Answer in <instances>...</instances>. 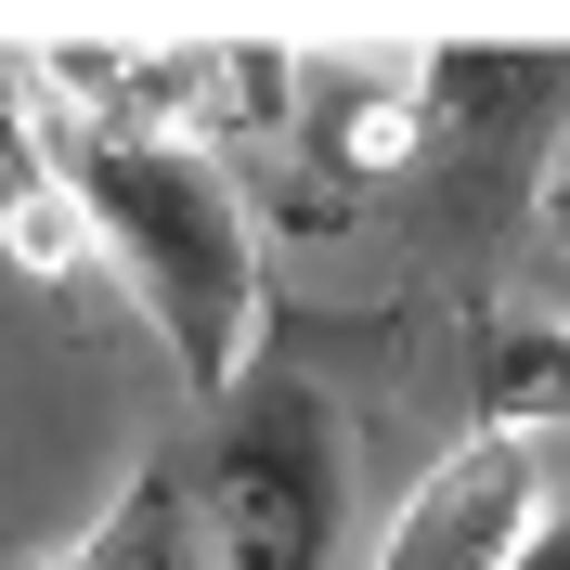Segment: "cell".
I'll use <instances>...</instances> for the list:
<instances>
[{"label": "cell", "mask_w": 570, "mask_h": 570, "mask_svg": "<svg viewBox=\"0 0 570 570\" xmlns=\"http://www.w3.org/2000/svg\"><path fill=\"white\" fill-rule=\"evenodd\" d=\"M39 169L66 181L78 234L142 324L169 337V376L195 402H234L259 363V220L220 169V142L181 130H91V117H39Z\"/></svg>", "instance_id": "1"}, {"label": "cell", "mask_w": 570, "mask_h": 570, "mask_svg": "<svg viewBox=\"0 0 570 570\" xmlns=\"http://www.w3.org/2000/svg\"><path fill=\"white\" fill-rule=\"evenodd\" d=\"M351 532V415L298 376H259L181 466V570H324Z\"/></svg>", "instance_id": "2"}, {"label": "cell", "mask_w": 570, "mask_h": 570, "mask_svg": "<svg viewBox=\"0 0 570 570\" xmlns=\"http://www.w3.org/2000/svg\"><path fill=\"white\" fill-rule=\"evenodd\" d=\"M544 505H558L544 441H519V428H466L454 454L390 505L376 570H519V544H532Z\"/></svg>", "instance_id": "3"}, {"label": "cell", "mask_w": 570, "mask_h": 570, "mask_svg": "<svg viewBox=\"0 0 570 570\" xmlns=\"http://www.w3.org/2000/svg\"><path fill=\"white\" fill-rule=\"evenodd\" d=\"M441 66L428 52H298L285 66V130L312 142L324 169H415Z\"/></svg>", "instance_id": "4"}, {"label": "cell", "mask_w": 570, "mask_h": 570, "mask_svg": "<svg viewBox=\"0 0 570 570\" xmlns=\"http://www.w3.org/2000/svg\"><path fill=\"white\" fill-rule=\"evenodd\" d=\"M480 428H519V441H558L570 428V324L480 337Z\"/></svg>", "instance_id": "5"}, {"label": "cell", "mask_w": 570, "mask_h": 570, "mask_svg": "<svg viewBox=\"0 0 570 570\" xmlns=\"http://www.w3.org/2000/svg\"><path fill=\"white\" fill-rule=\"evenodd\" d=\"M52 570H181V466H142Z\"/></svg>", "instance_id": "6"}, {"label": "cell", "mask_w": 570, "mask_h": 570, "mask_svg": "<svg viewBox=\"0 0 570 570\" xmlns=\"http://www.w3.org/2000/svg\"><path fill=\"white\" fill-rule=\"evenodd\" d=\"M0 259H13V273H78V259H91V234H78V208H66V181H52V169L13 181V208H0Z\"/></svg>", "instance_id": "7"}, {"label": "cell", "mask_w": 570, "mask_h": 570, "mask_svg": "<svg viewBox=\"0 0 570 570\" xmlns=\"http://www.w3.org/2000/svg\"><path fill=\"white\" fill-rule=\"evenodd\" d=\"M519 570H570V493L532 519V544H519Z\"/></svg>", "instance_id": "8"}, {"label": "cell", "mask_w": 570, "mask_h": 570, "mask_svg": "<svg viewBox=\"0 0 570 570\" xmlns=\"http://www.w3.org/2000/svg\"><path fill=\"white\" fill-rule=\"evenodd\" d=\"M0 105H13V66H0Z\"/></svg>", "instance_id": "9"}, {"label": "cell", "mask_w": 570, "mask_h": 570, "mask_svg": "<svg viewBox=\"0 0 570 570\" xmlns=\"http://www.w3.org/2000/svg\"><path fill=\"white\" fill-rule=\"evenodd\" d=\"M558 234H570V195H558Z\"/></svg>", "instance_id": "10"}]
</instances>
